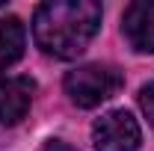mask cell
I'll return each instance as SVG.
<instances>
[{
    "instance_id": "6da1fadb",
    "label": "cell",
    "mask_w": 154,
    "mask_h": 151,
    "mask_svg": "<svg viewBox=\"0 0 154 151\" xmlns=\"http://www.w3.org/2000/svg\"><path fill=\"white\" fill-rule=\"evenodd\" d=\"M101 6L95 0H51L33 15V39L54 59L80 57L101 30Z\"/></svg>"
},
{
    "instance_id": "7a4b0ae2",
    "label": "cell",
    "mask_w": 154,
    "mask_h": 151,
    "mask_svg": "<svg viewBox=\"0 0 154 151\" xmlns=\"http://www.w3.org/2000/svg\"><path fill=\"white\" fill-rule=\"evenodd\" d=\"M122 83L125 80L113 65L92 62V65H80L65 74V95L71 98V104L89 110V107H98L101 101L113 98L122 89Z\"/></svg>"
},
{
    "instance_id": "3957f363",
    "label": "cell",
    "mask_w": 154,
    "mask_h": 151,
    "mask_svg": "<svg viewBox=\"0 0 154 151\" xmlns=\"http://www.w3.org/2000/svg\"><path fill=\"white\" fill-rule=\"evenodd\" d=\"M92 142L98 151H136L142 131L128 110H110L92 125Z\"/></svg>"
},
{
    "instance_id": "277c9868",
    "label": "cell",
    "mask_w": 154,
    "mask_h": 151,
    "mask_svg": "<svg viewBox=\"0 0 154 151\" xmlns=\"http://www.w3.org/2000/svg\"><path fill=\"white\" fill-rule=\"evenodd\" d=\"M122 33L136 54H154V0H136L125 9Z\"/></svg>"
},
{
    "instance_id": "5b68a950",
    "label": "cell",
    "mask_w": 154,
    "mask_h": 151,
    "mask_svg": "<svg viewBox=\"0 0 154 151\" xmlns=\"http://www.w3.org/2000/svg\"><path fill=\"white\" fill-rule=\"evenodd\" d=\"M36 83L30 77H6L0 80V125L12 128L18 125L33 107Z\"/></svg>"
},
{
    "instance_id": "8992f818",
    "label": "cell",
    "mask_w": 154,
    "mask_h": 151,
    "mask_svg": "<svg viewBox=\"0 0 154 151\" xmlns=\"http://www.w3.org/2000/svg\"><path fill=\"white\" fill-rule=\"evenodd\" d=\"M27 45V30L18 18H0V71L15 65L24 57Z\"/></svg>"
},
{
    "instance_id": "52a82bcc",
    "label": "cell",
    "mask_w": 154,
    "mask_h": 151,
    "mask_svg": "<svg viewBox=\"0 0 154 151\" xmlns=\"http://www.w3.org/2000/svg\"><path fill=\"white\" fill-rule=\"evenodd\" d=\"M139 107H142L145 119H148V122L154 125V80L142 86V92H139Z\"/></svg>"
},
{
    "instance_id": "ba28073f",
    "label": "cell",
    "mask_w": 154,
    "mask_h": 151,
    "mask_svg": "<svg viewBox=\"0 0 154 151\" xmlns=\"http://www.w3.org/2000/svg\"><path fill=\"white\" fill-rule=\"evenodd\" d=\"M45 151H77V148H71V145L62 142V139H51V142L45 145Z\"/></svg>"
}]
</instances>
